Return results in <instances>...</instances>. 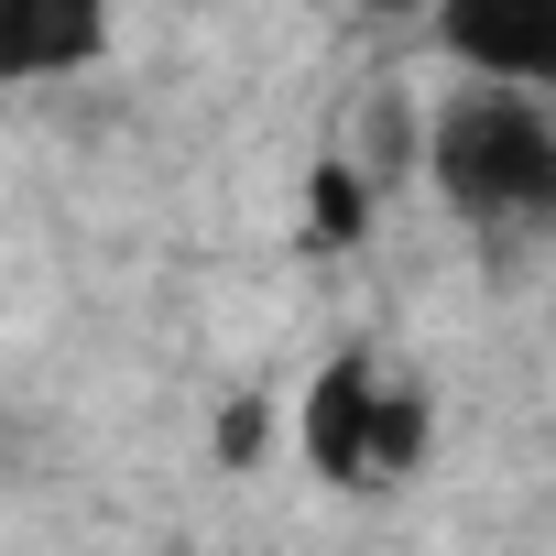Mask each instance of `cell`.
Returning <instances> with one entry per match:
<instances>
[{
  "label": "cell",
  "instance_id": "obj_1",
  "mask_svg": "<svg viewBox=\"0 0 556 556\" xmlns=\"http://www.w3.org/2000/svg\"><path fill=\"white\" fill-rule=\"evenodd\" d=\"M415 175L469 229H545L556 218V110L513 77H458L437 110H415Z\"/></svg>",
  "mask_w": 556,
  "mask_h": 556
},
{
  "label": "cell",
  "instance_id": "obj_2",
  "mask_svg": "<svg viewBox=\"0 0 556 556\" xmlns=\"http://www.w3.org/2000/svg\"><path fill=\"white\" fill-rule=\"evenodd\" d=\"M426 393L415 382H393L371 350H328V371L306 382V404H295V447H306V469L317 480H339V491H393V480H415L426 469Z\"/></svg>",
  "mask_w": 556,
  "mask_h": 556
},
{
  "label": "cell",
  "instance_id": "obj_3",
  "mask_svg": "<svg viewBox=\"0 0 556 556\" xmlns=\"http://www.w3.org/2000/svg\"><path fill=\"white\" fill-rule=\"evenodd\" d=\"M426 34L458 55V77H556V0H426Z\"/></svg>",
  "mask_w": 556,
  "mask_h": 556
},
{
  "label": "cell",
  "instance_id": "obj_4",
  "mask_svg": "<svg viewBox=\"0 0 556 556\" xmlns=\"http://www.w3.org/2000/svg\"><path fill=\"white\" fill-rule=\"evenodd\" d=\"M110 55V0H0V88H55Z\"/></svg>",
  "mask_w": 556,
  "mask_h": 556
},
{
  "label": "cell",
  "instance_id": "obj_5",
  "mask_svg": "<svg viewBox=\"0 0 556 556\" xmlns=\"http://www.w3.org/2000/svg\"><path fill=\"white\" fill-rule=\"evenodd\" d=\"M350 164H361L371 197H393V186L415 175V110H404V99H371L361 131H350Z\"/></svg>",
  "mask_w": 556,
  "mask_h": 556
},
{
  "label": "cell",
  "instance_id": "obj_6",
  "mask_svg": "<svg viewBox=\"0 0 556 556\" xmlns=\"http://www.w3.org/2000/svg\"><path fill=\"white\" fill-rule=\"evenodd\" d=\"M371 207H382V197L361 186V164H350V153H328V164H317V186H306V229H317L328 251H350V240L371 229Z\"/></svg>",
  "mask_w": 556,
  "mask_h": 556
}]
</instances>
